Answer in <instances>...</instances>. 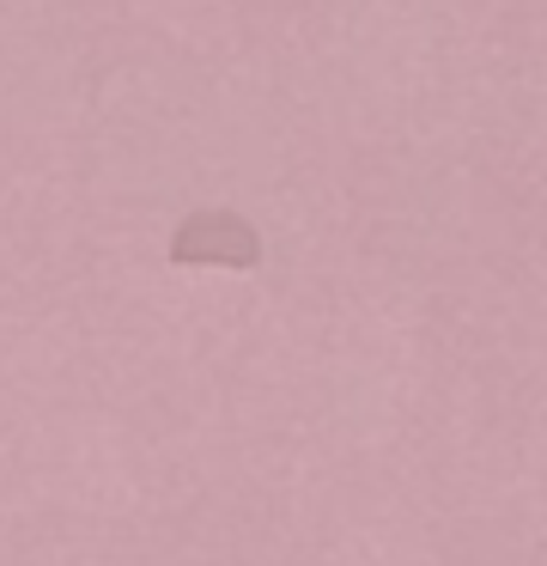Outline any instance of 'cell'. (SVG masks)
I'll use <instances>...</instances> for the list:
<instances>
[{
  "label": "cell",
  "mask_w": 547,
  "mask_h": 566,
  "mask_svg": "<svg viewBox=\"0 0 547 566\" xmlns=\"http://www.w3.org/2000/svg\"><path fill=\"white\" fill-rule=\"evenodd\" d=\"M170 262L177 269H262V232L238 208H194L170 232Z\"/></svg>",
  "instance_id": "cell-1"
}]
</instances>
